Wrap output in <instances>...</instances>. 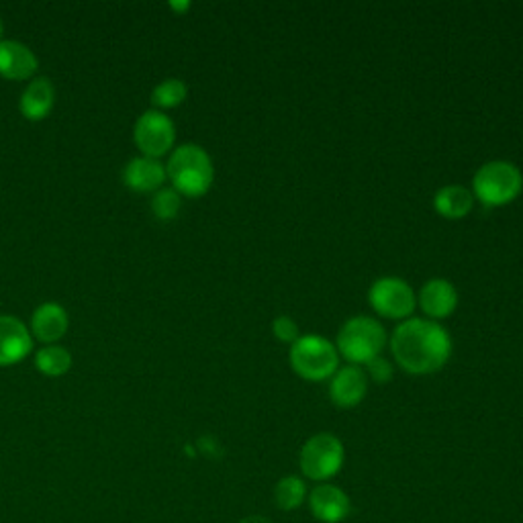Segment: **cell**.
Wrapping results in <instances>:
<instances>
[{
	"label": "cell",
	"mask_w": 523,
	"mask_h": 523,
	"mask_svg": "<svg viewBox=\"0 0 523 523\" xmlns=\"http://www.w3.org/2000/svg\"><path fill=\"white\" fill-rule=\"evenodd\" d=\"M391 352L397 364L415 376L434 374L452 356V338L444 325L427 317L401 321L391 336Z\"/></svg>",
	"instance_id": "obj_1"
},
{
	"label": "cell",
	"mask_w": 523,
	"mask_h": 523,
	"mask_svg": "<svg viewBox=\"0 0 523 523\" xmlns=\"http://www.w3.org/2000/svg\"><path fill=\"white\" fill-rule=\"evenodd\" d=\"M166 176L180 197L197 199L207 195L213 186L215 166L205 148L199 144H182L172 152L166 164Z\"/></svg>",
	"instance_id": "obj_2"
},
{
	"label": "cell",
	"mask_w": 523,
	"mask_h": 523,
	"mask_svg": "<svg viewBox=\"0 0 523 523\" xmlns=\"http://www.w3.org/2000/svg\"><path fill=\"white\" fill-rule=\"evenodd\" d=\"M387 344V331L378 319L368 315H356L348 319L340 331L336 348L340 358L354 366H366L376 356H383Z\"/></svg>",
	"instance_id": "obj_3"
},
{
	"label": "cell",
	"mask_w": 523,
	"mask_h": 523,
	"mask_svg": "<svg viewBox=\"0 0 523 523\" xmlns=\"http://www.w3.org/2000/svg\"><path fill=\"white\" fill-rule=\"evenodd\" d=\"M470 190L485 207H503L521 195L523 174L513 162L491 160L474 172Z\"/></svg>",
	"instance_id": "obj_4"
},
{
	"label": "cell",
	"mask_w": 523,
	"mask_h": 523,
	"mask_svg": "<svg viewBox=\"0 0 523 523\" xmlns=\"http://www.w3.org/2000/svg\"><path fill=\"white\" fill-rule=\"evenodd\" d=\"M291 366L293 370L311 383L329 380L340 368V352L336 344L323 336H301L291 346Z\"/></svg>",
	"instance_id": "obj_5"
},
{
	"label": "cell",
	"mask_w": 523,
	"mask_h": 523,
	"mask_svg": "<svg viewBox=\"0 0 523 523\" xmlns=\"http://www.w3.org/2000/svg\"><path fill=\"white\" fill-rule=\"evenodd\" d=\"M344 460H346V450L342 440L329 432L311 436L301 448V456H299L303 474L315 483H325L329 479H334L342 470Z\"/></svg>",
	"instance_id": "obj_6"
},
{
	"label": "cell",
	"mask_w": 523,
	"mask_h": 523,
	"mask_svg": "<svg viewBox=\"0 0 523 523\" xmlns=\"http://www.w3.org/2000/svg\"><path fill=\"white\" fill-rule=\"evenodd\" d=\"M370 307L385 319H409L417 307L411 284L399 276H380L368 289Z\"/></svg>",
	"instance_id": "obj_7"
},
{
	"label": "cell",
	"mask_w": 523,
	"mask_h": 523,
	"mask_svg": "<svg viewBox=\"0 0 523 523\" xmlns=\"http://www.w3.org/2000/svg\"><path fill=\"white\" fill-rule=\"evenodd\" d=\"M135 146L139 148L141 156L146 158H160L174 148L176 141V127L164 111H146L141 113L133 127Z\"/></svg>",
	"instance_id": "obj_8"
},
{
	"label": "cell",
	"mask_w": 523,
	"mask_h": 523,
	"mask_svg": "<svg viewBox=\"0 0 523 523\" xmlns=\"http://www.w3.org/2000/svg\"><path fill=\"white\" fill-rule=\"evenodd\" d=\"M368 393V376L362 366L348 364L329 378V399L340 409L358 407Z\"/></svg>",
	"instance_id": "obj_9"
},
{
	"label": "cell",
	"mask_w": 523,
	"mask_h": 523,
	"mask_svg": "<svg viewBox=\"0 0 523 523\" xmlns=\"http://www.w3.org/2000/svg\"><path fill=\"white\" fill-rule=\"evenodd\" d=\"M33 350V336L29 327L13 317L0 315V366H15L23 362Z\"/></svg>",
	"instance_id": "obj_10"
},
{
	"label": "cell",
	"mask_w": 523,
	"mask_h": 523,
	"mask_svg": "<svg viewBox=\"0 0 523 523\" xmlns=\"http://www.w3.org/2000/svg\"><path fill=\"white\" fill-rule=\"evenodd\" d=\"M417 305L427 319L432 321L446 319L458 307V291L446 278H430L419 289Z\"/></svg>",
	"instance_id": "obj_11"
},
{
	"label": "cell",
	"mask_w": 523,
	"mask_h": 523,
	"mask_svg": "<svg viewBox=\"0 0 523 523\" xmlns=\"http://www.w3.org/2000/svg\"><path fill=\"white\" fill-rule=\"evenodd\" d=\"M39 60L29 45L15 39H0V76L7 80H29Z\"/></svg>",
	"instance_id": "obj_12"
},
{
	"label": "cell",
	"mask_w": 523,
	"mask_h": 523,
	"mask_svg": "<svg viewBox=\"0 0 523 523\" xmlns=\"http://www.w3.org/2000/svg\"><path fill=\"white\" fill-rule=\"evenodd\" d=\"M309 507L323 523H340L352 513L350 497L336 485L323 483L311 491Z\"/></svg>",
	"instance_id": "obj_13"
},
{
	"label": "cell",
	"mask_w": 523,
	"mask_h": 523,
	"mask_svg": "<svg viewBox=\"0 0 523 523\" xmlns=\"http://www.w3.org/2000/svg\"><path fill=\"white\" fill-rule=\"evenodd\" d=\"M68 325V313L60 303H43L33 311L29 331L39 342L52 346L66 336Z\"/></svg>",
	"instance_id": "obj_14"
},
{
	"label": "cell",
	"mask_w": 523,
	"mask_h": 523,
	"mask_svg": "<svg viewBox=\"0 0 523 523\" xmlns=\"http://www.w3.org/2000/svg\"><path fill=\"white\" fill-rule=\"evenodd\" d=\"M166 178V166L160 160L146 156L129 160L123 170V182L133 193H156Z\"/></svg>",
	"instance_id": "obj_15"
},
{
	"label": "cell",
	"mask_w": 523,
	"mask_h": 523,
	"mask_svg": "<svg viewBox=\"0 0 523 523\" xmlns=\"http://www.w3.org/2000/svg\"><path fill=\"white\" fill-rule=\"evenodd\" d=\"M56 103V88L54 82L47 76L33 78L21 94L19 109L21 115L29 121H43L52 113Z\"/></svg>",
	"instance_id": "obj_16"
},
{
	"label": "cell",
	"mask_w": 523,
	"mask_h": 523,
	"mask_svg": "<svg viewBox=\"0 0 523 523\" xmlns=\"http://www.w3.org/2000/svg\"><path fill=\"white\" fill-rule=\"evenodd\" d=\"M474 207L472 190L462 184H446L434 195V209L444 219H462Z\"/></svg>",
	"instance_id": "obj_17"
},
{
	"label": "cell",
	"mask_w": 523,
	"mask_h": 523,
	"mask_svg": "<svg viewBox=\"0 0 523 523\" xmlns=\"http://www.w3.org/2000/svg\"><path fill=\"white\" fill-rule=\"evenodd\" d=\"M305 499H307V485L303 483L301 477H295V474L282 477L274 487V501L282 511L299 509Z\"/></svg>",
	"instance_id": "obj_18"
},
{
	"label": "cell",
	"mask_w": 523,
	"mask_h": 523,
	"mask_svg": "<svg viewBox=\"0 0 523 523\" xmlns=\"http://www.w3.org/2000/svg\"><path fill=\"white\" fill-rule=\"evenodd\" d=\"M35 366L45 376H64L72 368V354L62 346H43L35 354Z\"/></svg>",
	"instance_id": "obj_19"
},
{
	"label": "cell",
	"mask_w": 523,
	"mask_h": 523,
	"mask_svg": "<svg viewBox=\"0 0 523 523\" xmlns=\"http://www.w3.org/2000/svg\"><path fill=\"white\" fill-rule=\"evenodd\" d=\"M188 97V86L180 78H166L152 90V105L156 111L174 109L182 105Z\"/></svg>",
	"instance_id": "obj_20"
},
{
	"label": "cell",
	"mask_w": 523,
	"mask_h": 523,
	"mask_svg": "<svg viewBox=\"0 0 523 523\" xmlns=\"http://www.w3.org/2000/svg\"><path fill=\"white\" fill-rule=\"evenodd\" d=\"M182 207V197L174 188H160L152 197V211L162 221H172L178 217Z\"/></svg>",
	"instance_id": "obj_21"
},
{
	"label": "cell",
	"mask_w": 523,
	"mask_h": 523,
	"mask_svg": "<svg viewBox=\"0 0 523 523\" xmlns=\"http://www.w3.org/2000/svg\"><path fill=\"white\" fill-rule=\"evenodd\" d=\"M272 334L276 336V340L293 346L301 338V329H299V323L293 317L278 315L272 321Z\"/></svg>",
	"instance_id": "obj_22"
},
{
	"label": "cell",
	"mask_w": 523,
	"mask_h": 523,
	"mask_svg": "<svg viewBox=\"0 0 523 523\" xmlns=\"http://www.w3.org/2000/svg\"><path fill=\"white\" fill-rule=\"evenodd\" d=\"M366 376L370 380H374V383L378 385H385V383H391L393 376H395V366L391 360H387L385 356H376L374 360H370L366 364Z\"/></svg>",
	"instance_id": "obj_23"
},
{
	"label": "cell",
	"mask_w": 523,
	"mask_h": 523,
	"mask_svg": "<svg viewBox=\"0 0 523 523\" xmlns=\"http://www.w3.org/2000/svg\"><path fill=\"white\" fill-rule=\"evenodd\" d=\"M199 448H201V450H203V454H207L209 458H217V456H221L219 444H217V440H215V438H211V436H207V438H201V440H199Z\"/></svg>",
	"instance_id": "obj_24"
},
{
	"label": "cell",
	"mask_w": 523,
	"mask_h": 523,
	"mask_svg": "<svg viewBox=\"0 0 523 523\" xmlns=\"http://www.w3.org/2000/svg\"><path fill=\"white\" fill-rule=\"evenodd\" d=\"M240 523H272V521L268 517H264V515H248Z\"/></svg>",
	"instance_id": "obj_25"
},
{
	"label": "cell",
	"mask_w": 523,
	"mask_h": 523,
	"mask_svg": "<svg viewBox=\"0 0 523 523\" xmlns=\"http://www.w3.org/2000/svg\"><path fill=\"white\" fill-rule=\"evenodd\" d=\"M170 7L176 11V13H184L190 9V3H186V0H182V3H176V0H172Z\"/></svg>",
	"instance_id": "obj_26"
},
{
	"label": "cell",
	"mask_w": 523,
	"mask_h": 523,
	"mask_svg": "<svg viewBox=\"0 0 523 523\" xmlns=\"http://www.w3.org/2000/svg\"><path fill=\"white\" fill-rule=\"evenodd\" d=\"M3 31H5V25H3V21H0V37H3Z\"/></svg>",
	"instance_id": "obj_27"
}]
</instances>
